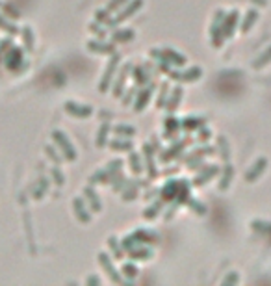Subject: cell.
I'll list each match as a JSON object with an SVG mask.
<instances>
[{"mask_svg": "<svg viewBox=\"0 0 271 286\" xmlns=\"http://www.w3.org/2000/svg\"><path fill=\"white\" fill-rule=\"evenodd\" d=\"M162 201H175V205H182V203H188V199L191 197L190 194V184L188 180H169V182L164 186L162 189Z\"/></svg>", "mask_w": 271, "mask_h": 286, "instance_id": "6da1fadb", "label": "cell"}, {"mask_svg": "<svg viewBox=\"0 0 271 286\" xmlns=\"http://www.w3.org/2000/svg\"><path fill=\"white\" fill-rule=\"evenodd\" d=\"M121 167H123V160H119V158L111 160L104 169H99L93 177H89L87 182L91 184V186H95V184H111L113 182V178L121 173Z\"/></svg>", "mask_w": 271, "mask_h": 286, "instance_id": "7a4b0ae2", "label": "cell"}, {"mask_svg": "<svg viewBox=\"0 0 271 286\" xmlns=\"http://www.w3.org/2000/svg\"><path fill=\"white\" fill-rule=\"evenodd\" d=\"M2 61H4L8 71H13V73H21V71L26 67V63H28V61L25 60L23 49H21V47H13V45L6 50Z\"/></svg>", "mask_w": 271, "mask_h": 286, "instance_id": "3957f363", "label": "cell"}, {"mask_svg": "<svg viewBox=\"0 0 271 286\" xmlns=\"http://www.w3.org/2000/svg\"><path fill=\"white\" fill-rule=\"evenodd\" d=\"M52 140H54L56 147L60 149V152H62L63 158L67 160V162H74V160L78 158V152H76V149H74V145L71 143V140L67 138L65 132L54 130V132H52Z\"/></svg>", "mask_w": 271, "mask_h": 286, "instance_id": "277c9868", "label": "cell"}, {"mask_svg": "<svg viewBox=\"0 0 271 286\" xmlns=\"http://www.w3.org/2000/svg\"><path fill=\"white\" fill-rule=\"evenodd\" d=\"M225 17H227V13L225 10H216L214 13V19H212V25H210V39H212V45L219 49L225 41V37H223V23H225Z\"/></svg>", "mask_w": 271, "mask_h": 286, "instance_id": "5b68a950", "label": "cell"}, {"mask_svg": "<svg viewBox=\"0 0 271 286\" xmlns=\"http://www.w3.org/2000/svg\"><path fill=\"white\" fill-rule=\"evenodd\" d=\"M119 61H121V56H119L117 52H113L110 61L106 63V69H104V73H102V78H100V84H99L100 93H106L111 87V84H113V76L117 73Z\"/></svg>", "mask_w": 271, "mask_h": 286, "instance_id": "8992f818", "label": "cell"}, {"mask_svg": "<svg viewBox=\"0 0 271 286\" xmlns=\"http://www.w3.org/2000/svg\"><path fill=\"white\" fill-rule=\"evenodd\" d=\"M99 264H100V268L106 271V275L110 277V280L113 282V284H123L124 277H123V273L115 268V264H113V260H111V255H108V253H104V251H100L99 253Z\"/></svg>", "mask_w": 271, "mask_h": 286, "instance_id": "52a82bcc", "label": "cell"}, {"mask_svg": "<svg viewBox=\"0 0 271 286\" xmlns=\"http://www.w3.org/2000/svg\"><path fill=\"white\" fill-rule=\"evenodd\" d=\"M142 6H143V0H128V2H126V4H124V6L117 12V15L111 19V23H110L108 28H117L121 23H124L126 19L132 17L136 12H140Z\"/></svg>", "mask_w": 271, "mask_h": 286, "instance_id": "ba28073f", "label": "cell"}, {"mask_svg": "<svg viewBox=\"0 0 271 286\" xmlns=\"http://www.w3.org/2000/svg\"><path fill=\"white\" fill-rule=\"evenodd\" d=\"M169 78L175 80V82H197L201 76H203V69L195 65V67L190 69H182V71H169Z\"/></svg>", "mask_w": 271, "mask_h": 286, "instance_id": "9c48e42d", "label": "cell"}, {"mask_svg": "<svg viewBox=\"0 0 271 286\" xmlns=\"http://www.w3.org/2000/svg\"><path fill=\"white\" fill-rule=\"evenodd\" d=\"M63 110H65L71 117H76V119H87V117L93 116V106L74 103V101H67V103L63 104Z\"/></svg>", "mask_w": 271, "mask_h": 286, "instance_id": "30bf717a", "label": "cell"}, {"mask_svg": "<svg viewBox=\"0 0 271 286\" xmlns=\"http://www.w3.org/2000/svg\"><path fill=\"white\" fill-rule=\"evenodd\" d=\"M128 73H132V63H124L123 67H121V73L117 74V78H113V84H111V95H113V99L123 97Z\"/></svg>", "mask_w": 271, "mask_h": 286, "instance_id": "8fae6325", "label": "cell"}, {"mask_svg": "<svg viewBox=\"0 0 271 286\" xmlns=\"http://www.w3.org/2000/svg\"><path fill=\"white\" fill-rule=\"evenodd\" d=\"M154 89H156V84L151 82V84L143 85L142 89H138V95L134 99V112H143V108H147L149 101L153 97Z\"/></svg>", "mask_w": 271, "mask_h": 286, "instance_id": "7c38bea8", "label": "cell"}, {"mask_svg": "<svg viewBox=\"0 0 271 286\" xmlns=\"http://www.w3.org/2000/svg\"><path fill=\"white\" fill-rule=\"evenodd\" d=\"M86 47L89 52L100 56H111L115 52V45L113 43H106V39H89L86 43Z\"/></svg>", "mask_w": 271, "mask_h": 286, "instance_id": "4fadbf2b", "label": "cell"}, {"mask_svg": "<svg viewBox=\"0 0 271 286\" xmlns=\"http://www.w3.org/2000/svg\"><path fill=\"white\" fill-rule=\"evenodd\" d=\"M73 210L74 216L80 223H89L91 221V210L87 207V203L84 197H74L73 199Z\"/></svg>", "mask_w": 271, "mask_h": 286, "instance_id": "5bb4252c", "label": "cell"}, {"mask_svg": "<svg viewBox=\"0 0 271 286\" xmlns=\"http://www.w3.org/2000/svg\"><path fill=\"white\" fill-rule=\"evenodd\" d=\"M238 25H240V12H238V10L228 12L227 17H225V23H223V37H225V39H230V37L234 36L236 26Z\"/></svg>", "mask_w": 271, "mask_h": 286, "instance_id": "9a60e30c", "label": "cell"}, {"mask_svg": "<svg viewBox=\"0 0 271 286\" xmlns=\"http://www.w3.org/2000/svg\"><path fill=\"white\" fill-rule=\"evenodd\" d=\"M219 173V165H203L201 167V171H199L197 175L193 177V180H191V184L193 186H204V184L208 182L210 178H214Z\"/></svg>", "mask_w": 271, "mask_h": 286, "instance_id": "2e32d148", "label": "cell"}, {"mask_svg": "<svg viewBox=\"0 0 271 286\" xmlns=\"http://www.w3.org/2000/svg\"><path fill=\"white\" fill-rule=\"evenodd\" d=\"M143 156H145V169H147V175L151 178L158 177V169H156V164H154V147L151 143H145L143 145Z\"/></svg>", "mask_w": 271, "mask_h": 286, "instance_id": "e0dca14e", "label": "cell"}, {"mask_svg": "<svg viewBox=\"0 0 271 286\" xmlns=\"http://www.w3.org/2000/svg\"><path fill=\"white\" fill-rule=\"evenodd\" d=\"M188 145V140H182V141H175L169 149H164L160 154V160L162 162H171V160L179 158L180 152L184 151V147Z\"/></svg>", "mask_w": 271, "mask_h": 286, "instance_id": "ac0fdd59", "label": "cell"}, {"mask_svg": "<svg viewBox=\"0 0 271 286\" xmlns=\"http://www.w3.org/2000/svg\"><path fill=\"white\" fill-rule=\"evenodd\" d=\"M182 97H184V89H182L180 85H175L171 91H169V97H167V103H166V108L169 114H175V112H177L179 104L182 103Z\"/></svg>", "mask_w": 271, "mask_h": 286, "instance_id": "d6986e66", "label": "cell"}, {"mask_svg": "<svg viewBox=\"0 0 271 286\" xmlns=\"http://www.w3.org/2000/svg\"><path fill=\"white\" fill-rule=\"evenodd\" d=\"M162 54H164V58H166L171 65H175V67H186V63H188V58H186L184 54H180V52H177L175 49H171V47H166V49H162Z\"/></svg>", "mask_w": 271, "mask_h": 286, "instance_id": "ffe728a7", "label": "cell"}, {"mask_svg": "<svg viewBox=\"0 0 271 286\" xmlns=\"http://www.w3.org/2000/svg\"><path fill=\"white\" fill-rule=\"evenodd\" d=\"M265 167H267V160L258 158L253 165H251V167H249V171L245 173V180L247 182H254V180H258V178L262 177V173L265 171Z\"/></svg>", "mask_w": 271, "mask_h": 286, "instance_id": "44dd1931", "label": "cell"}, {"mask_svg": "<svg viewBox=\"0 0 271 286\" xmlns=\"http://www.w3.org/2000/svg\"><path fill=\"white\" fill-rule=\"evenodd\" d=\"M84 197H86V203L89 205V210H91V212H100V210H102V201L99 199V195L93 189L91 184L84 188Z\"/></svg>", "mask_w": 271, "mask_h": 286, "instance_id": "7402d4cb", "label": "cell"}, {"mask_svg": "<svg viewBox=\"0 0 271 286\" xmlns=\"http://www.w3.org/2000/svg\"><path fill=\"white\" fill-rule=\"evenodd\" d=\"M126 255L130 256V260H149V258H153V249L149 247V245H145V244H140L138 247H134L132 251H128Z\"/></svg>", "mask_w": 271, "mask_h": 286, "instance_id": "603a6c76", "label": "cell"}, {"mask_svg": "<svg viewBox=\"0 0 271 286\" xmlns=\"http://www.w3.org/2000/svg\"><path fill=\"white\" fill-rule=\"evenodd\" d=\"M108 147H110L111 151L115 152H130L134 149V143L130 141V138H113V140L108 141Z\"/></svg>", "mask_w": 271, "mask_h": 286, "instance_id": "cb8c5ba5", "label": "cell"}, {"mask_svg": "<svg viewBox=\"0 0 271 286\" xmlns=\"http://www.w3.org/2000/svg\"><path fill=\"white\" fill-rule=\"evenodd\" d=\"M110 36L113 43H128L136 37V32L132 28H113Z\"/></svg>", "mask_w": 271, "mask_h": 286, "instance_id": "d4e9b609", "label": "cell"}, {"mask_svg": "<svg viewBox=\"0 0 271 286\" xmlns=\"http://www.w3.org/2000/svg\"><path fill=\"white\" fill-rule=\"evenodd\" d=\"M132 78H134V84L138 87H143L151 82V74L143 65H136V67H132Z\"/></svg>", "mask_w": 271, "mask_h": 286, "instance_id": "484cf974", "label": "cell"}, {"mask_svg": "<svg viewBox=\"0 0 271 286\" xmlns=\"http://www.w3.org/2000/svg\"><path fill=\"white\" fill-rule=\"evenodd\" d=\"M0 30L4 32V34H8L10 37L21 36V28L13 23L12 19H8L6 15H2V13H0Z\"/></svg>", "mask_w": 271, "mask_h": 286, "instance_id": "4316f807", "label": "cell"}, {"mask_svg": "<svg viewBox=\"0 0 271 286\" xmlns=\"http://www.w3.org/2000/svg\"><path fill=\"white\" fill-rule=\"evenodd\" d=\"M108 247H110L111 251V256L115 258V260H123L124 256H126V251H124L123 244L119 242L115 236H110L108 238Z\"/></svg>", "mask_w": 271, "mask_h": 286, "instance_id": "83f0119b", "label": "cell"}, {"mask_svg": "<svg viewBox=\"0 0 271 286\" xmlns=\"http://www.w3.org/2000/svg\"><path fill=\"white\" fill-rule=\"evenodd\" d=\"M256 21H258V12H256L254 8H251V10L245 13L243 21H241V32H243V34H247V32H249L254 25H256Z\"/></svg>", "mask_w": 271, "mask_h": 286, "instance_id": "f1b7e54d", "label": "cell"}, {"mask_svg": "<svg viewBox=\"0 0 271 286\" xmlns=\"http://www.w3.org/2000/svg\"><path fill=\"white\" fill-rule=\"evenodd\" d=\"M21 37H23V43H25V50L32 52L34 47H36V37H34V30L30 26H23L21 28Z\"/></svg>", "mask_w": 271, "mask_h": 286, "instance_id": "f546056e", "label": "cell"}, {"mask_svg": "<svg viewBox=\"0 0 271 286\" xmlns=\"http://www.w3.org/2000/svg\"><path fill=\"white\" fill-rule=\"evenodd\" d=\"M132 236L136 238V242H140V244H145V245L154 244V242L158 240V236H156L154 232H151V231H143V229H138V231H136V232H132Z\"/></svg>", "mask_w": 271, "mask_h": 286, "instance_id": "4dcf8cb0", "label": "cell"}, {"mask_svg": "<svg viewBox=\"0 0 271 286\" xmlns=\"http://www.w3.org/2000/svg\"><path fill=\"white\" fill-rule=\"evenodd\" d=\"M128 164H130V171L134 173V175H142L143 169H145V165L142 162V156L138 154V152H132L130 151L128 154Z\"/></svg>", "mask_w": 271, "mask_h": 286, "instance_id": "1f68e13d", "label": "cell"}, {"mask_svg": "<svg viewBox=\"0 0 271 286\" xmlns=\"http://www.w3.org/2000/svg\"><path fill=\"white\" fill-rule=\"evenodd\" d=\"M179 130H180V121L179 119H175V117H169L166 121V125H164V136H167L169 140H173Z\"/></svg>", "mask_w": 271, "mask_h": 286, "instance_id": "d6a6232c", "label": "cell"}, {"mask_svg": "<svg viewBox=\"0 0 271 286\" xmlns=\"http://www.w3.org/2000/svg\"><path fill=\"white\" fill-rule=\"evenodd\" d=\"M232 177H234V167H232L230 164H227V165H225V171H223L221 180H219V186H217V188L221 189V192L228 189V186H230V180H232Z\"/></svg>", "mask_w": 271, "mask_h": 286, "instance_id": "836d02e7", "label": "cell"}, {"mask_svg": "<svg viewBox=\"0 0 271 286\" xmlns=\"http://www.w3.org/2000/svg\"><path fill=\"white\" fill-rule=\"evenodd\" d=\"M110 130H111L110 123H102V125H100L99 134H97V141H95L99 149H102V147L108 145V134H110Z\"/></svg>", "mask_w": 271, "mask_h": 286, "instance_id": "e575fe53", "label": "cell"}, {"mask_svg": "<svg viewBox=\"0 0 271 286\" xmlns=\"http://www.w3.org/2000/svg\"><path fill=\"white\" fill-rule=\"evenodd\" d=\"M201 127H204V119L201 117H186L184 121H180V128L184 130H199Z\"/></svg>", "mask_w": 271, "mask_h": 286, "instance_id": "d590c367", "label": "cell"}, {"mask_svg": "<svg viewBox=\"0 0 271 286\" xmlns=\"http://www.w3.org/2000/svg\"><path fill=\"white\" fill-rule=\"evenodd\" d=\"M269 61H271V45L264 50V52H262V54L258 56V58H256V60L253 61V63H251V65H253V69L260 71V69H264L265 65L269 63Z\"/></svg>", "mask_w": 271, "mask_h": 286, "instance_id": "8d00e7d4", "label": "cell"}, {"mask_svg": "<svg viewBox=\"0 0 271 286\" xmlns=\"http://www.w3.org/2000/svg\"><path fill=\"white\" fill-rule=\"evenodd\" d=\"M113 130V134L119 136V138H132V136H136V130L134 127H130V125H115V127L111 128Z\"/></svg>", "mask_w": 271, "mask_h": 286, "instance_id": "74e56055", "label": "cell"}, {"mask_svg": "<svg viewBox=\"0 0 271 286\" xmlns=\"http://www.w3.org/2000/svg\"><path fill=\"white\" fill-rule=\"evenodd\" d=\"M89 32H93L95 36H97V39H106V36H108V26L104 25H100V23H97V21H93V23H89Z\"/></svg>", "mask_w": 271, "mask_h": 286, "instance_id": "f35d334b", "label": "cell"}, {"mask_svg": "<svg viewBox=\"0 0 271 286\" xmlns=\"http://www.w3.org/2000/svg\"><path fill=\"white\" fill-rule=\"evenodd\" d=\"M121 273H123L124 279H136L138 277V273H140V269H138V266L134 264V260L132 262H126V264H123V268H121Z\"/></svg>", "mask_w": 271, "mask_h": 286, "instance_id": "ab89813d", "label": "cell"}, {"mask_svg": "<svg viewBox=\"0 0 271 286\" xmlns=\"http://www.w3.org/2000/svg\"><path fill=\"white\" fill-rule=\"evenodd\" d=\"M45 152H47V156H49V158L52 160L56 165L62 164V160H65V158H63V154L60 152V149H58V147H54V145H47V147H45Z\"/></svg>", "mask_w": 271, "mask_h": 286, "instance_id": "60d3db41", "label": "cell"}, {"mask_svg": "<svg viewBox=\"0 0 271 286\" xmlns=\"http://www.w3.org/2000/svg\"><path fill=\"white\" fill-rule=\"evenodd\" d=\"M169 91H171V87L167 82L160 85V93H158V101H156V108H164L167 103V97H169Z\"/></svg>", "mask_w": 271, "mask_h": 286, "instance_id": "b9f144b4", "label": "cell"}, {"mask_svg": "<svg viewBox=\"0 0 271 286\" xmlns=\"http://www.w3.org/2000/svg\"><path fill=\"white\" fill-rule=\"evenodd\" d=\"M217 149H219V154H221L223 160L230 158V149H228V141L225 136H219V138H217Z\"/></svg>", "mask_w": 271, "mask_h": 286, "instance_id": "7bdbcfd3", "label": "cell"}, {"mask_svg": "<svg viewBox=\"0 0 271 286\" xmlns=\"http://www.w3.org/2000/svg\"><path fill=\"white\" fill-rule=\"evenodd\" d=\"M111 13L108 12V10H97V12H95V21H97V23H100V25H104V26H110V23H111Z\"/></svg>", "mask_w": 271, "mask_h": 286, "instance_id": "ee69618b", "label": "cell"}, {"mask_svg": "<svg viewBox=\"0 0 271 286\" xmlns=\"http://www.w3.org/2000/svg\"><path fill=\"white\" fill-rule=\"evenodd\" d=\"M136 197H138V184L130 182V180H128V184H126V189L123 192V201L130 203V201H134Z\"/></svg>", "mask_w": 271, "mask_h": 286, "instance_id": "f6af8a7d", "label": "cell"}, {"mask_svg": "<svg viewBox=\"0 0 271 286\" xmlns=\"http://www.w3.org/2000/svg\"><path fill=\"white\" fill-rule=\"evenodd\" d=\"M162 210V201H158L156 205H153V207L145 208V212H143V218L145 219H154L156 216H158V212Z\"/></svg>", "mask_w": 271, "mask_h": 286, "instance_id": "bcb514c9", "label": "cell"}, {"mask_svg": "<svg viewBox=\"0 0 271 286\" xmlns=\"http://www.w3.org/2000/svg\"><path fill=\"white\" fill-rule=\"evenodd\" d=\"M49 182H50L49 178H41V180H39V186L34 188V197H36V199H41V197H43V194L49 189Z\"/></svg>", "mask_w": 271, "mask_h": 286, "instance_id": "7dc6e473", "label": "cell"}, {"mask_svg": "<svg viewBox=\"0 0 271 286\" xmlns=\"http://www.w3.org/2000/svg\"><path fill=\"white\" fill-rule=\"evenodd\" d=\"M251 227L256 232H264V234L271 232V223H265V221H251Z\"/></svg>", "mask_w": 271, "mask_h": 286, "instance_id": "c3c4849f", "label": "cell"}, {"mask_svg": "<svg viewBox=\"0 0 271 286\" xmlns=\"http://www.w3.org/2000/svg\"><path fill=\"white\" fill-rule=\"evenodd\" d=\"M50 177H52V182L58 184V186H63L65 184V177H63V173L58 167H52L50 169Z\"/></svg>", "mask_w": 271, "mask_h": 286, "instance_id": "681fc988", "label": "cell"}, {"mask_svg": "<svg viewBox=\"0 0 271 286\" xmlns=\"http://www.w3.org/2000/svg\"><path fill=\"white\" fill-rule=\"evenodd\" d=\"M126 2H128V0H110V2H108V6H106V10H108L110 13H117L119 10L126 4Z\"/></svg>", "mask_w": 271, "mask_h": 286, "instance_id": "f907efd6", "label": "cell"}, {"mask_svg": "<svg viewBox=\"0 0 271 286\" xmlns=\"http://www.w3.org/2000/svg\"><path fill=\"white\" fill-rule=\"evenodd\" d=\"M138 89H140V87H138V85H132V87H130L128 91H126V95H124L123 93V104L124 106H128L130 103H132V101H134L136 99V95H138Z\"/></svg>", "mask_w": 271, "mask_h": 286, "instance_id": "816d5d0a", "label": "cell"}, {"mask_svg": "<svg viewBox=\"0 0 271 286\" xmlns=\"http://www.w3.org/2000/svg\"><path fill=\"white\" fill-rule=\"evenodd\" d=\"M186 205H188V207H190V208H193V210H197L199 216H204V214H206V208H204V205H201V203H199V201H195L193 197H190Z\"/></svg>", "mask_w": 271, "mask_h": 286, "instance_id": "f5cc1de1", "label": "cell"}, {"mask_svg": "<svg viewBox=\"0 0 271 286\" xmlns=\"http://www.w3.org/2000/svg\"><path fill=\"white\" fill-rule=\"evenodd\" d=\"M212 138V130H208L206 127H201L199 128V141H208Z\"/></svg>", "mask_w": 271, "mask_h": 286, "instance_id": "db71d44e", "label": "cell"}, {"mask_svg": "<svg viewBox=\"0 0 271 286\" xmlns=\"http://www.w3.org/2000/svg\"><path fill=\"white\" fill-rule=\"evenodd\" d=\"M234 282H240V275L234 273V271L228 275V277H225V279H223V284H234Z\"/></svg>", "mask_w": 271, "mask_h": 286, "instance_id": "11a10c76", "label": "cell"}, {"mask_svg": "<svg viewBox=\"0 0 271 286\" xmlns=\"http://www.w3.org/2000/svg\"><path fill=\"white\" fill-rule=\"evenodd\" d=\"M13 43H12V39H10V37H8V39H2V41H0V58H2V56L6 54V47H12Z\"/></svg>", "mask_w": 271, "mask_h": 286, "instance_id": "9f6ffc18", "label": "cell"}, {"mask_svg": "<svg viewBox=\"0 0 271 286\" xmlns=\"http://www.w3.org/2000/svg\"><path fill=\"white\" fill-rule=\"evenodd\" d=\"M86 282L87 284H102V280H100V277H97V275H89V277H87L86 279Z\"/></svg>", "mask_w": 271, "mask_h": 286, "instance_id": "6f0895ef", "label": "cell"}, {"mask_svg": "<svg viewBox=\"0 0 271 286\" xmlns=\"http://www.w3.org/2000/svg\"><path fill=\"white\" fill-rule=\"evenodd\" d=\"M254 4H258V6H267V0H253Z\"/></svg>", "mask_w": 271, "mask_h": 286, "instance_id": "680465c9", "label": "cell"}, {"mask_svg": "<svg viewBox=\"0 0 271 286\" xmlns=\"http://www.w3.org/2000/svg\"><path fill=\"white\" fill-rule=\"evenodd\" d=\"M0 8H2V0H0Z\"/></svg>", "mask_w": 271, "mask_h": 286, "instance_id": "91938a15", "label": "cell"}]
</instances>
